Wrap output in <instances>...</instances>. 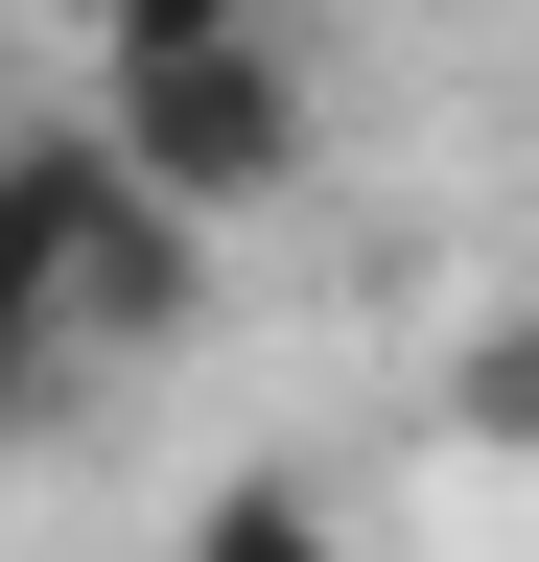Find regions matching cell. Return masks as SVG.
Segmentation results:
<instances>
[{"label": "cell", "instance_id": "obj_1", "mask_svg": "<svg viewBox=\"0 0 539 562\" xmlns=\"http://www.w3.org/2000/svg\"><path fill=\"white\" fill-rule=\"evenodd\" d=\"M188 305H212V235H165V211L94 165V117L0 140V422H71L94 375H142Z\"/></svg>", "mask_w": 539, "mask_h": 562}, {"label": "cell", "instance_id": "obj_2", "mask_svg": "<svg viewBox=\"0 0 539 562\" xmlns=\"http://www.w3.org/2000/svg\"><path fill=\"white\" fill-rule=\"evenodd\" d=\"M188 562H352V516H328L305 469H235L212 516H188Z\"/></svg>", "mask_w": 539, "mask_h": 562}]
</instances>
